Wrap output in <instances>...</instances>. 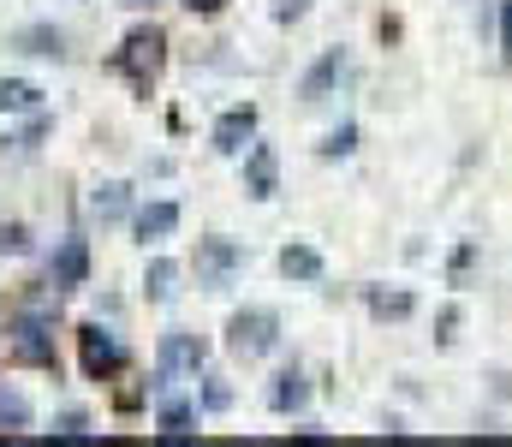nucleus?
I'll return each mask as SVG.
<instances>
[{
  "instance_id": "f257e3e1",
  "label": "nucleus",
  "mask_w": 512,
  "mask_h": 447,
  "mask_svg": "<svg viewBox=\"0 0 512 447\" xmlns=\"http://www.w3.org/2000/svg\"><path fill=\"white\" fill-rule=\"evenodd\" d=\"M274 340H280V322H274V310H239V316L227 322V346H233V352H245V358L274 352Z\"/></svg>"
},
{
  "instance_id": "f03ea898",
  "label": "nucleus",
  "mask_w": 512,
  "mask_h": 447,
  "mask_svg": "<svg viewBox=\"0 0 512 447\" xmlns=\"http://www.w3.org/2000/svg\"><path fill=\"white\" fill-rule=\"evenodd\" d=\"M120 364H126L120 340H114L108 328H84V370H90V376H108V370H120Z\"/></svg>"
},
{
  "instance_id": "7ed1b4c3",
  "label": "nucleus",
  "mask_w": 512,
  "mask_h": 447,
  "mask_svg": "<svg viewBox=\"0 0 512 447\" xmlns=\"http://www.w3.org/2000/svg\"><path fill=\"white\" fill-rule=\"evenodd\" d=\"M251 132H256V108H227V114L215 120V149L239 155V149L251 144Z\"/></svg>"
},
{
  "instance_id": "20e7f679",
  "label": "nucleus",
  "mask_w": 512,
  "mask_h": 447,
  "mask_svg": "<svg viewBox=\"0 0 512 447\" xmlns=\"http://www.w3.org/2000/svg\"><path fill=\"white\" fill-rule=\"evenodd\" d=\"M173 227H179V209H173V203H149V209L137 215V239H143V245H149V239H167Z\"/></svg>"
},
{
  "instance_id": "39448f33",
  "label": "nucleus",
  "mask_w": 512,
  "mask_h": 447,
  "mask_svg": "<svg viewBox=\"0 0 512 447\" xmlns=\"http://www.w3.org/2000/svg\"><path fill=\"white\" fill-rule=\"evenodd\" d=\"M340 66H346V60H340V48H334V54H322V60L310 66V78H304V102H322V96H328V84L340 78Z\"/></svg>"
},
{
  "instance_id": "423d86ee",
  "label": "nucleus",
  "mask_w": 512,
  "mask_h": 447,
  "mask_svg": "<svg viewBox=\"0 0 512 447\" xmlns=\"http://www.w3.org/2000/svg\"><path fill=\"white\" fill-rule=\"evenodd\" d=\"M245 179H251V197H262V203L274 197V155H268L262 144H256L251 161H245Z\"/></svg>"
},
{
  "instance_id": "0eeeda50",
  "label": "nucleus",
  "mask_w": 512,
  "mask_h": 447,
  "mask_svg": "<svg viewBox=\"0 0 512 447\" xmlns=\"http://www.w3.org/2000/svg\"><path fill=\"white\" fill-rule=\"evenodd\" d=\"M280 269H286L292 281H316V275H322V257H316L310 245H286V251H280Z\"/></svg>"
},
{
  "instance_id": "6e6552de",
  "label": "nucleus",
  "mask_w": 512,
  "mask_h": 447,
  "mask_svg": "<svg viewBox=\"0 0 512 447\" xmlns=\"http://www.w3.org/2000/svg\"><path fill=\"white\" fill-rule=\"evenodd\" d=\"M268 400H274V412H298V406L310 400V388H304L298 370H286V376H274V394H268Z\"/></svg>"
},
{
  "instance_id": "1a4fd4ad",
  "label": "nucleus",
  "mask_w": 512,
  "mask_h": 447,
  "mask_svg": "<svg viewBox=\"0 0 512 447\" xmlns=\"http://www.w3.org/2000/svg\"><path fill=\"white\" fill-rule=\"evenodd\" d=\"M36 102H42L36 84H24V78H6V84H0V114H30Z\"/></svg>"
},
{
  "instance_id": "9d476101",
  "label": "nucleus",
  "mask_w": 512,
  "mask_h": 447,
  "mask_svg": "<svg viewBox=\"0 0 512 447\" xmlns=\"http://www.w3.org/2000/svg\"><path fill=\"white\" fill-rule=\"evenodd\" d=\"M54 281H60V287H78V281H84V245H78V239L60 251V263H54Z\"/></svg>"
},
{
  "instance_id": "9b49d317",
  "label": "nucleus",
  "mask_w": 512,
  "mask_h": 447,
  "mask_svg": "<svg viewBox=\"0 0 512 447\" xmlns=\"http://www.w3.org/2000/svg\"><path fill=\"white\" fill-rule=\"evenodd\" d=\"M233 263H239V251H233V245H221V239H209V245H203V269H209L215 281H221Z\"/></svg>"
},
{
  "instance_id": "f8f14e48",
  "label": "nucleus",
  "mask_w": 512,
  "mask_h": 447,
  "mask_svg": "<svg viewBox=\"0 0 512 447\" xmlns=\"http://www.w3.org/2000/svg\"><path fill=\"white\" fill-rule=\"evenodd\" d=\"M173 281H179V269H173L167 257H155V263H149V293L167 298V293H173Z\"/></svg>"
},
{
  "instance_id": "ddd939ff",
  "label": "nucleus",
  "mask_w": 512,
  "mask_h": 447,
  "mask_svg": "<svg viewBox=\"0 0 512 447\" xmlns=\"http://www.w3.org/2000/svg\"><path fill=\"white\" fill-rule=\"evenodd\" d=\"M370 310H376V316H405V310H411V298H405V293H370Z\"/></svg>"
},
{
  "instance_id": "4468645a",
  "label": "nucleus",
  "mask_w": 512,
  "mask_h": 447,
  "mask_svg": "<svg viewBox=\"0 0 512 447\" xmlns=\"http://www.w3.org/2000/svg\"><path fill=\"white\" fill-rule=\"evenodd\" d=\"M161 424H167V436H191V406H167Z\"/></svg>"
},
{
  "instance_id": "2eb2a0df",
  "label": "nucleus",
  "mask_w": 512,
  "mask_h": 447,
  "mask_svg": "<svg viewBox=\"0 0 512 447\" xmlns=\"http://www.w3.org/2000/svg\"><path fill=\"white\" fill-rule=\"evenodd\" d=\"M120 191H126V185H102V191H96V209H102V215H120V209H126Z\"/></svg>"
},
{
  "instance_id": "dca6fc26",
  "label": "nucleus",
  "mask_w": 512,
  "mask_h": 447,
  "mask_svg": "<svg viewBox=\"0 0 512 447\" xmlns=\"http://www.w3.org/2000/svg\"><path fill=\"white\" fill-rule=\"evenodd\" d=\"M203 358V346H191V340H167V364H197Z\"/></svg>"
},
{
  "instance_id": "f3484780",
  "label": "nucleus",
  "mask_w": 512,
  "mask_h": 447,
  "mask_svg": "<svg viewBox=\"0 0 512 447\" xmlns=\"http://www.w3.org/2000/svg\"><path fill=\"white\" fill-rule=\"evenodd\" d=\"M352 138H358V132H352V126H340V132L322 144V155H346V149H352Z\"/></svg>"
},
{
  "instance_id": "a211bd4d",
  "label": "nucleus",
  "mask_w": 512,
  "mask_h": 447,
  "mask_svg": "<svg viewBox=\"0 0 512 447\" xmlns=\"http://www.w3.org/2000/svg\"><path fill=\"white\" fill-rule=\"evenodd\" d=\"M274 12H280V18H298V12H304V0H280Z\"/></svg>"
},
{
  "instance_id": "6ab92c4d",
  "label": "nucleus",
  "mask_w": 512,
  "mask_h": 447,
  "mask_svg": "<svg viewBox=\"0 0 512 447\" xmlns=\"http://www.w3.org/2000/svg\"><path fill=\"white\" fill-rule=\"evenodd\" d=\"M185 6H191V12H221L227 0H185Z\"/></svg>"
},
{
  "instance_id": "aec40b11",
  "label": "nucleus",
  "mask_w": 512,
  "mask_h": 447,
  "mask_svg": "<svg viewBox=\"0 0 512 447\" xmlns=\"http://www.w3.org/2000/svg\"><path fill=\"white\" fill-rule=\"evenodd\" d=\"M131 6H149V0H131Z\"/></svg>"
}]
</instances>
